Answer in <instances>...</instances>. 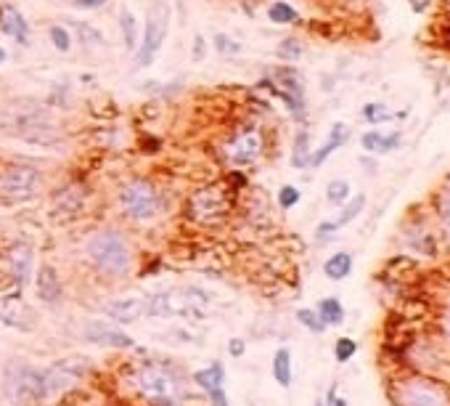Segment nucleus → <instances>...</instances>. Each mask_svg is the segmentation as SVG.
Here are the masks:
<instances>
[{
    "label": "nucleus",
    "instance_id": "nucleus-34",
    "mask_svg": "<svg viewBox=\"0 0 450 406\" xmlns=\"http://www.w3.org/2000/svg\"><path fill=\"white\" fill-rule=\"evenodd\" d=\"M74 27H77L80 38L85 40V45H88V40H93V45H103V35H101L96 27H90V24H82V21H74Z\"/></svg>",
    "mask_w": 450,
    "mask_h": 406
},
{
    "label": "nucleus",
    "instance_id": "nucleus-36",
    "mask_svg": "<svg viewBox=\"0 0 450 406\" xmlns=\"http://www.w3.org/2000/svg\"><path fill=\"white\" fill-rule=\"evenodd\" d=\"M363 117H366V120H369V122H373V125H376V122H384V120H390L392 114L387 112V109H384V106H381V104H369V106H366V109H363Z\"/></svg>",
    "mask_w": 450,
    "mask_h": 406
},
{
    "label": "nucleus",
    "instance_id": "nucleus-25",
    "mask_svg": "<svg viewBox=\"0 0 450 406\" xmlns=\"http://www.w3.org/2000/svg\"><path fill=\"white\" fill-rule=\"evenodd\" d=\"M318 316L320 322L329 327V324H342L344 322V308L337 297H323L318 305Z\"/></svg>",
    "mask_w": 450,
    "mask_h": 406
},
{
    "label": "nucleus",
    "instance_id": "nucleus-38",
    "mask_svg": "<svg viewBox=\"0 0 450 406\" xmlns=\"http://www.w3.org/2000/svg\"><path fill=\"white\" fill-rule=\"evenodd\" d=\"M72 6L80 11H99L106 6V0H72Z\"/></svg>",
    "mask_w": 450,
    "mask_h": 406
},
{
    "label": "nucleus",
    "instance_id": "nucleus-22",
    "mask_svg": "<svg viewBox=\"0 0 450 406\" xmlns=\"http://www.w3.org/2000/svg\"><path fill=\"white\" fill-rule=\"evenodd\" d=\"M350 271H352V255L350 253L331 255L329 260L323 263V274L329 276V279H334V282H339V279H344V276H350Z\"/></svg>",
    "mask_w": 450,
    "mask_h": 406
},
{
    "label": "nucleus",
    "instance_id": "nucleus-17",
    "mask_svg": "<svg viewBox=\"0 0 450 406\" xmlns=\"http://www.w3.org/2000/svg\"><path fill=\"white\" fill-rule=\"evenodd\" d=\"M403 406H448V404H445L440 390L424 385V383H416V385H408L403 390Z\"/></svg>",
    "mask_w": 450,
    "mask_h": 406
},
{
    "label": "nucleus",
    "instance_id": "nucleus-30",
    "mask_svg": "<svg viewBox=\"0 0 450 406\" xmlns=\"http://www.w3.org/2000/svg\"><path fill=\"white\" fill-rule=\"evenodd\" d=\"M297 319H300V324L302 327H308L310 332H323L326 329V324L320 322V316H318V311H310V308H302V311H297Z\"/></svg>",
    "mask_w": 450,
    "mask_h": 406
},
{
    "label": "nucleus",
    "instance_id": "nucleus-37",
    "mask_svg": "<svg viewBox=\"0 0 450 406\" xmlns=\"http://www.w3.org/2000/svg\"><path fill=\"white\" fill-rule=\"evenodd\" d=\"M279 56H281V59H286V61L300 59V56H302V45L297 40H283L279 45Z\"/></svg>",
    "mask_w": 450,
    "mask_h": 406
},
{
    "label": "nucleus",
    "instance_id": "nucleus-40",
    "mask_svg": "<svg viewBox=\"0 0 450 406\" xmlns=\"http://www.w3.org/2000/svg\"><path fill=\"white\" fill-rule=\"evenodd\" d=\"M228 351H230V356H241L244 353V340H230Z\"/></svg>",
    "mask_w": 450,
    "mask_h": 406
},
{
    "label": "nucleus",
    "instance_id": "nucleus-19",
    "mask_svg": "<svg viewBox=\"0 0 450 406\" xmlns=\"http://www.w3.org/2000/svg\"><path fill=\"white\" fill-rule=\"evenodd\" d=\"M347 136H350V131H347V125H344V122H337V125L331 128V133H329V138H326V143H323V146H320L318 152H315V154L310 157V165H313V168H320V165L326 163V160H329L331 154L337 152V149H339L342 143L347 141Z\"/></svg>",
    "mask_w": 450,
    "mask_h": 406
},
{
    "label": "nucleus",
    "instance_id": "nucleus-5",
    "mask_svg": "<svg viewBox=\"0 0 450 406\" xmlns=\"http://www.w3.org/2000/svg\"><path fill=\"white\" fill-rule=\"evenodd\" d=\"M172 19V9L167 0H154L149 13H146V27H143V38L138 43V67H149L151 61L157 59L162 43L167 38Z\"/></svg>",
    "mask_w": 450,
    "mask_h": 406
},
{
    "label": "nucleus",
    "instance_id": "nucleus-20",
    "mask_svg": "<svg viewBox=\"0 0 450 406\" xmlns=\"http://www.w3.org/2000/svg\"><path fill=\"white\" fill-rule=\"evenodd\" d=\"M363 207H366V197H363V194H358V197H355L352 202L344 204V210H342V213L337 215L334 221H329V224H320V226H318V239H323V236H329V231H337L339 226H347V224L352 221V218H358Z\"/></svg>",
    "mask_w": 450,
    "mask_h": 406
},
{
    "label": "nucleus",
    "instance_id": "nucleus-1",
    "mask_svg": "<svg viewBox=\"0 0 450 406\" xmlns=\"http://www.w3.org/2000/svg\"><path fill=\"white\" fill-rule=\"evenodd\" d=\"M0 131L32 146H53L61 141L59 128L50 120L48 109L32 102L9 106L0 117Z\"/></svg>",
    "mask_w": 450,
    "mask_h": 406
},
{
    "label": "nucleus",
    "instance_id": "nucleus-4",
    "mask_svg": "<svg viewBox=\"0 0 450 406\" xmlns=\"http://www.w3.org/2000/svg\"><path fill=\"white\" fill-rule=\"evenodd\" d=\"M6 390L16 406H38L48 396L45 372L30 364H11L6 372Z\"/></svg>",
    "mask_w": 450,
    "mask_h": 406
},
{
    "label": "nucleus",
    "instance_id": "nucleus-24",
    "mask_svg": "<svg viewBox=\"0 0 450 406\" xmlns=\"http://www.w3.org/2000/svg\"><path fill=\"white\" fill-rule=\"evenodd\" d=\"M273 377L281 388L291 385V353L286 348H281L279 353L273 356Z\"/></svg>",
    "mask_w": 450,
    "mask_h": 406
},
{
    "label": "nucleus",
    "instance_id": "nucleus-11",
    "mask_svg": "<svg viewBox=\"0 0 450 406\" xmlns=\"http://www.w3.org/2000/svg\"><path fill=\"white\" fill-rule=\"evenodd\" d=\"M45 372V385H48V396L59 393L64 388L74 385L82 375H85V361L82 358H61L53 366L43 369Z\"/></svg>",
    "mask_w": 450,
    "mask_h": 406
},
{
    "label": "nucleus",
    "instance_id": "nucleus-15",
    "mask_svg": "<svg viewBox=\"0 0 450 406\" xmlns=\"http://www.w3.org/2000/svg\"><path fill=\"white\" fill-rule=\"evenodd\" d=\"M85 337L93 340V343H101V346H111V348H130L133 346V337L120 332V329H111V327L101 324H88L85 327Z\"/></svg>",
    "mask_w": 450,
    "mask_h": 406
},
{
    "label": "nucleus",
    "instance_id": "nucleus-16",
    "mask_svg": "<svg viewBox=\"0 0 450 406\" xmlns=\"http://www.w3.org/2000/svg\"><path fill=\"white\" fill-rule=\"evenodd\" d=\"M9 268H11V274H13V279H16L19 285H27V282H30L32 250L24 242L13 244V247L9 250Z\"/></svg>",
    "mask_w": 450,
    "mask_h": 406
},
{
    "label": "nucleus",
    "instance_id": "nucleus-32",
    "mask_svg": "<svg viewBox=\"0 0 450 406\" xmlns=\"http://www.w3.org/2000/svg\"><path fill=\"white\" fill-rule=\"evenodd\" d=\"M355 351H358V343L355 340H350V337H339L337 340V346H334V356H337V361H350L352 356H355Z\"/></svg>",
    "mask_w": 450,
    "mask_h": 406
},
{
    "label": "nucleus",
    "instance_id": "nucleus-26",
    "mask_svg": "<svg viewBox=\"0 0 450 406\" xmlns=\"http://www.w3.org/2000/svg\"><path fill=\"white\" fill-rule=\"evenodd\" d=\"M82 204V192L77 186H67L56 194V210H67V213H77V207Z\"/></svg>",
    "mask_w": 450,
    "mask_h": 406
},
{
    "label": "nucleus",
    "instance_id": "nucleus-18",
    "mask_svg": "<svg viewBox=\"0 0 450 406\" xmlns=\"http://www.w3.org/2000/svg\"><path fill=\"white\" fill-rule=\"evenodd\" d=\"M38 295H40L43 303L48 305H56L61 300V282L53 265H43L40 268V274H38Z\"/></svg>",
    "mask_w": 450,
    "mask_h": 406
},
{
    "label": "nucleus",
    "instance_id": "nucleus-41",
    "mask_svg": "<svg viewBox=\"0 0 450 406\" xmlns=\"http://www.w3.org/2000/svg\"><path fill=\"white\" fill-rule=\"evenodd\" d=\"M442 218H445V226L450 231V192L445 194V202H442Z\"/></svg>",
    "mask_w": 450,
    "mask_h": 406
},
{
    "label": "nucleus",
    "instance_id": "nucleus-13",
    "mask_svg": "<svg viewBox=\"0 0 450 406\" xmlns=\"http://www.w3.org/2000/svg\"><path fill=\"white\" fill-rule=\"evenodd\" d=\"M103 311H106L114 322H120V324H133V322L143 319V314L149 311V303L140 300V297H120V300L106 303Z\"/></svg>",
    "mask_w": 450,
    "mask_h": 406
},
{
    "label": "nucleus",
    "instance_id": "nucleus-14",
    "mask_svg": "<svg viewBox=\"0 0 450 406\" xmlns=\"http://www.w3.org/2000/svg\"><path fill=\"white\" fill-rule=\"evenodd\" d=\"M0 32L13 38L19 45L30 43V27H27V21H24V16H21V11L16 6H3L0 9Z\"/></svg>",
    "mask_w": 450,
    "mask_h": 406
},
{
    "label": "nucleus",
    "instance_id": "nucleus-2",
    "mask_svg": "<svg viewBox=\"0 0 450 406\" xmlns=\"http://www.w3.org/2000/svg\"><path fill=\"white\" fill-rule=\"evenodd\" d=\"M135 388L151 406H180L183 404V383L167 366L143 364L135 372Z\"/></svg>",
    "mask_w": 450,
    "mask_h": 406
},
{
    "label": "nucleus",
    "instance_id": "nucleus-28",
    "mask_svg": "<svg viewBox=\"0 0 450 406\" xmlns=\"http://www.w3.org/2000/svg\"><path fill=\"white\" fill-rule=\"evenodd\" d=\"M268 16L273 24H294L297 21V11L291 9L289 3H283V0H276L273 6L268 9Z\"/></svg>",
    "mask_w": 450,
    "mask_h": 406
},
{
    "label": "nucleus",
    "instance_id": "nucleus-42",
    "mask_svg": "<svg viewBox=\"0 0 450 406\" xmlns=\"http://www.w3.org/2000/svg\"><path fill=\"white\" fill-rule=\"evenodd\" d=\"M3 61H6V51H3V48H0V64H3Z\"/></svg>",
    "mask_w": 450,
    "mask_h": 406
},
{
    "label": "nucleus",
    "instance_id": "nucleus-6",
    "mask_svg": "<svg viewBox=\"0 0 450 406\" xmlns=\"http://www.w3.org/2000/svg\"><path fill=\"white\" fill-rule=\"evenodd\" d=\"M120 202H122L125 215L133 218V221H151V218H157V213H159V207H162L157 186L143 181V178H135V181L122 186Z\"/></svg>",
    "mask_w": 450,
    "mask_h": 406
},
{
    "label": "nucleus",
    "instance_id": "nucleus-9",
    "mask_svg": "<svg viewBox=\"0 0 450 406\" xmlns=\"http://www.w3.org/2000/svg\"><path fill=\"white\" fill-rule=\"evenodd\" d=\"M0 322L16 332H35L38 327V314L32 311V305L16 295H3L0 297Z\"/></svg>",
    "mask_w": 450,
    "mask_h": 406
},
{
    "label": "nucleus",
    "instance_id": "nucleus-23",
    "mask_svg": "<svg viewBox=\"0 0 450 406\" xmlns=\"http://www.w3.org/2000/svg\"><path fill=\"white\" fill-rule=\"evenodd\" d=\"M120 30H122L125 48H128V51H135V48H138V24H135V16H133L130 9L120 11Z\"/></svg>",
    "mask_w": 450,
    "mask_h": 406
},
{
    "label": "nucleus",
    "instance_id": "nucleus-10",
    "mask_svg": "<svg viewBox=\"0 0 450 406\" xmlns=\"http://www.w3.org/2000/svg\"><path fill=\"white\" fill-rule=\"evenodd\" d=\"M262 133L260 131H241L236 138H230L225 143V157L230 165H252L260 160L262 154Z\"/></svg>",
    "mask_w": 450,
    "mask_h": 406
},
{
    "label": "nucleus",
    "instance_id": "nucleus-8",
    "mask_svg": "<svg viewBox=\"0 0 450 406\" xmlns=\"http://www.w3.org/2000/svg\"><path fill=\"white\" fill-rule=\"evenodd\" d=\"M191 218H196L199 224H215L220 221L225 210H228V197L220 186H207L191 197Z\"/></svg>",
    "mask_w": 450,
    "mask_h": 406
},
{
    "label": "nucleus",
    "instance_id": "nucleus-21",
    "mask_svg": "<svg viewBox=\"0 0 450 406\" xmlns=\"http://www.w3.org/2000/svg\"><path fill=\"white\" fill-rule=\"evenodd\" d=\"M400 143V133H390V136H381L379 131H369L363 136V149L366 152H376V154H387L392 152L395 146Z\"/></svg>",
    "mask_w": 450,
    "mask_h": 406
},
{
    "label": "nucleus",
    "instance_id": "nucleus-7",
    "mask_svg": "<svg viewBox=\"0 0 450 406\" xmlns=\"http://www.w3.org/2000/svg\"><path fill=\"white\" fill-rule=\"evenodd\" d=\"M43 175L35 165L13 163L0 173V192L9 199H32L40 192Z\"/></svg>",
    "mask_w": 450,
    "mask_h": 406
},
{
    "label": "nucleus",
    "instance_id": "nucleus-31",
    "mask_svg": "<svg viewBox=\"0 0 450 406\" xmlns=\"http://www.w3.org/2000/svg\"><path fill=\"white\" fill-rule=\"evenodd\" d=\"M50 43H53V48L61 53H67L72 48V35L67 32V27H50Z\"/></svg>",
    "mask_w": 450,
    "mask_h": 406
},
{
    "label": "nucleus",
    "instance_id": "nucleus-3",
    "mask_svg": "<svg viewBox=\"0 0 450 406\" xmlns=\"http://www.w3.org/2000/svg\"><path fill=\"white\" fill-rule=\"evenodd\" d=\"M88 258L93 265L109 276H125L130 271V247L120 231H99L88 242Z\"/></svg>",
    "mask_w": 450,
    "mask_h": 406
},
{
    "label": "nucleus",
    "instance_id": "nucleus-33",
    "mask_svg": "<svg viewBox=\"0 0 450 406\" xmlns=\"http://www.w3.org/2000/svg\"><path fill=\"white\" fill-rule=\"evenodd\" d=\"M212 43H215V51L225 53V56H228V53H239L241 51L239 43L233 40V38H228V35H223V32H218V35L212 38Z\"/></svg>",
    "mask_w": 450,
    "mask_h": 406
},
{
    "label": "nucleus",
    "instance_id": "nucleus-39",
    "mask_svg": "<svg viewBox=\"0 0 450 406\" xmlns=\"http://www.w3.org/2000/svg\"><path fill=\"white\" fill-rule=\"evenodd\" d=\"M191 53H193V59L196 61L204 59V38H201V35H196V48H193Z\"/></svg>",
    "mask_w": 450,
    "mask_h": 406
},
{
    "label": "nucleus",
    "instance_id": "nucleus-29",
    "mask_svg": "<svg viewBox=\"0 0 450 406\" xmlns=\"http://www.w3.org/2000/svg\"><path fill=\"white\" fill-rule=\"evenodd\" d=\"M326 199L331 204H342L350 199V183L347 181H331L329 189H326Z\"/></svg>",
    "mask_w": 450,
    "mask_h": 406
},
{
    "label": "nucleus",
    "instance_id": "nucleus-27",
    "mask_svg": "<svg viewBox=\"0 0 450 406\" xmlns=\"http://www.w3.org/2000/svg\"><path fill=\"white\" fill-rule=\"evenodd\" d=\"M291 165H294V168H308V165H310V143H308V133L305 131H300L297 138H294Z\"/></svg>",
    "mask_w": 450,
    "mask_h": 406
},
{
    "label": "nucleus",
    "instance_id": "nucleus-35",
    "mask_svg": "<svg viewBox=\"0 0 450 406\" xmlns=\"http://www.w3.org/2000/svg\"><path fill=\"white\" fill-rule=\"evenodd\" d=\"M300 202V189H294V186H283L279 192V204L283 210H291L294 204Z\"/></svg>",
    "mask_w": 450,
    "mask_h": 406
},
{
    "label": "nucleus",
    "instance_id": "nucleus-12",
    "mask_svg": "<svg viewBox=\"0 0 450 406\" xmlns=\"http://www.w3.org/2000/svg\"><path fill=\"white\" fill-rule=\"evenodd\" d=\"M193 383L210 396L212 406H228V398H225V369L223 364H210L207 369H199L193 372Z\"/></svg>",
    "mask_w": 450,
    "mask_h": 406
}]
</instances>
